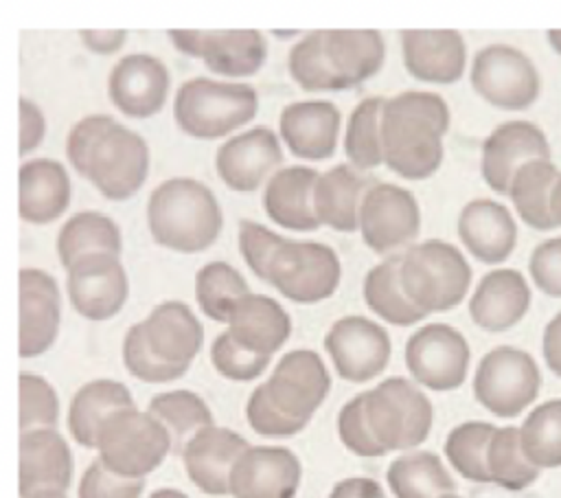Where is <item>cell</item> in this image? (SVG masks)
Instances as JSON below:
<instances>
[{"mask_svg":"<svg viewBox=\"0 0 561 498\" xmlns=\"http://www.w3.org/2000/svg\"><path fill=\"white\" fill-rule=\"evenodd\" d=\"M46 136V116L28 97H20V156L31 154Z\"/></svg>","mask_w":561,"mask_h":498,"instance_id":"cell-55","label":"cell"},{"mask_svg":"<svg viewBox=\"0 0 561 498\" xmlns=\"http://www.w3.org/2000/svg\"><path fill=\"white\" fill-rule=\"evenodd\" d=\"M421 233L416 195L392 182H373L359 206V235L375 254H394Z\"/></svg>","mask_w":561,"mask_h":498,"instance_id":"cell-11","label":"cell"},{"mask_svg":"<svg viewBox=\"0 0 561 498\" xmlns=\"http://www.w3.org/2000/svg\"><path fill=\"white\" fill-rule=\"evenodd\" d=\"M276 37H291V35H298V31H274Z\"/></svg>","mask_w":561,"mask_h":498,"instance_id":"cell-63","label":"cell"},{"mask_svg":"<svg viewBox=\"0 0 561 498\" xmlns=\"http://www.w3.org/2000/svg\"><path fill=\"white\" fill-rule=\"evenodd\" d=\"M324 349L346 382H368L383 373L390 362L392 342L388 331L359 314L337 318L324 333Z\"/></svg>","mask_w":561,"mask_h":498,"instance_id":"cell-15","label":"cell"},{"mask_svg":"<svg viewBox=\"0 0 561 498\" xmlns=\"http://www.w3.org/2000/svg\"><path fill=\"white\" fill-rule=\"evenodd\" d=\"M302 478L298 456L280 445H250L232 467V498H294Z\"/></svg>","mask_w":561,"mask_h":498,"instance_id":"cell-20","label":"cell"},{"mask_svg":"<svg viewBox=\"0 0 561 498\" xmlns=\"http://www.w3.org/2000/svg\"><path fill=\"white\" fill-rule=\"evenodd\" d=\"M72 197L66 167L53 158H33L20 167V217L44 226L59 219Z\"/></svg>","mask_w":561,"mask_h":498,"instance_id":"cell-31","label":"cell"},{"mask_svg":"<svg viewBox=\"0 0 561 498\" xmlns=\"http://www.w3.org/2000/svg\"><path fill=\"white\" fill-rule=\"evenodd\" d=\"M248 448V441L234 430L208 426L184 445V469L204 494L226 496L230 494L232 467Z\"/></svg>","mask_w":561,"mask_h":498,"instance_id":"cell-25","label":"cell"},{"mask_svg":"<svg viewBox=\"0 0 561 498\" xmlns=\"http://www.w3.org/2000/svg\"><path fill=\"white\" fill-rule=\"evenodd\" d=\"M471 88L493 107L519 112L530 107L541 92L535 61L511 44H489L473 55L469 70Z\"/></svg>","mask_w":561,"mask_h":498,"instance_id":"cell-9","label":"cell"},{"mask_svg":"<svg viewBox=\"0 0 561 498\" xmlns=\"http://www.w3.org/2000/svg\"><path fill=\"white\" fill-rule=\"evenodd\" d=\"M79 37L83 46L96 55H112L123 48L127 39L125 29H90V31H79Z\"/></svg>","mask_w":561,"mask_h":498,"instance_id":"cell-56","label":"cell"},{"mask_svg":"<svg viewBox=\"0 0 561 498\" xmlns=\"http://www.w3.org/2000/svg\"><path fill=\"white\" fill-rule=\"evenodd\" d=\"M327 29L305 33L287 55L291 79L307 92H337L346 90L344 81L333 70L324 50Z\"/></svg>","mask_w":561,"mask_h":498,"instance_id":"cell-41","label":"cell"},{"mask_svg":"<svg viewBox=\"0 0 561 498\" xmlns=\"http://www.w3.org/2000/svg\"><path fill=\"white\" fill-rule=\"evenodd\" d=\"M237 241H239V252L245 265L250 268V272H254L256 279L267 283L272 259L278 252V248L287 241V237L274 233L272 228L254 219H239Z\"/></svg>","mask_w":561,"mask_h":498,"instance_id":"cell-48","label":"cell"},{"mask_svg":"<svg viewBox=\"0 0 561 498\" xmlns=\"http://www.w3.org/2000/svg\"><path fill=\"white\" fill-rule=\"evenodd\" d=\"M171 77L162 59L149 53L121 57L107 75V97L129 118H151L169 97Z\"/></svg>","mask_w":561,"mask_h":498,"instance_id":"cell-19","label":"cell"},{"mask_svg":"<svg viewBox=\"0 0 561 498\" xmlns=\"http://www.w3.org/2000/svg\"><path fill=\"white\" fill-rule=\"evenodd\" d=\"M245 417H248L250 428L263 437H291V434H298L307 426L302 421H296V419L283 415L270 401L263 384L252 391L248 406H245Z\"/></svg>","mask_w":561,"mask_h":498,"instance_id":"cell-53","label":"cell"},{"mask_svg":"<svg viewBox=\"0 0 561 498\" xmlns=\"http://www.w3.org/2000/svg\"><path fill=\"white\" fill-rule=\"evenodd\" d=\"M123 237L118 224L99 211H79L70 215L57 233V254L68 270L77 259L92 252H110L121 257Z\"/></svg>","mask_w":561,"mask_h":498,"instance_id":"cell-37","label":"cell"},{"mask_svg":"<svg viewBox=\"0 0 561 498\" xmlns=\"http://www.w3.org/2000/svg\"><path fill=\"white\" fill-rule=\"evenodd\" d=\"M449 125L451 112L438 92L403 90L388 97L381 110L383 165L403 180L432 178L443 165Z\"/></svg>","mask_w":561,"mask_h":498,"instance_id":"cell-1","label":"cell"},{"mask_svg":"<svg viewBox=\"0 0 561 498\" xmlns=\"http://www.w3.org/2000/svg\"><path fill=\"white\" fill-rule=\"evenodd\" d=\"M386 99L364 97L351 112L344 132V154L355 169H377L383 165L381 110Z\"/></svg>","mask_w":561,"mask_h":498,"instance_id":"cell-40","label":"cell"},{"mask_svg":"<svg viewBox=\"0 0 561 498\" xmlns=\"http://www.w3.org/2000/svg\"><path fill=\"white\" fill-rule=\"evenodd\" d=\"M388 487L397 498H443L456 491V483L434 452H412L388 467Z\"/></svg>","mask_w":561,"mask_h":498,"instance_id":"cell-38","label":"cell"},{"mask_svg":"<svg viewBox=\"0 0 561 498\" xmlns=\"http://www.w3.org/2000/svg\"><path fill=\"white\" fill-rule=\"evenodd\" d=\"M210 360L219 375L234 380V382H250V380L259 377L270 364L267 355H256V353L243 349L241 344L234 342V338L228 331H224L215 338V342L210 347Z\"/></svg>","mask_w":561,"mask_h":498,"instance_id":"cell-49","label":"cell"},{"mask_svg":"<svg viewBox=\"0 0 561 498\" xmlns=\"http://www.w3.org/2000/svg\"><path fill=\"white\" fill-rule=\"evenodd\" d=\"M142 489L145 478L118 476L96 459L81 476L79 498H140Z\"/></svg>","mask_w":561,"mask_h":498,"instance_id":"cell-52","label":"cell"},{"mask_svg":"<svg viewBox=\"0 0 561 498\" xmlns=\"http://www.w3.org/2000/svg\"><path fill=\"white\" fill-rule=\"evenodd\" d=\"M123 362L134 377H138L140 382H149V384L173 382L188 371V369L173 366V364L164 362L162 358H158L151 351L140 322H134L123 338Z\"/></svg>","mask_w":561,"mask_h":498,"instance_id":"cell-46","label":"cell"},{"mask_svg":"<svg viewBox=\"0 0 561 498\" xmlns=\"http://www.w3.org/2000/svg\"><path fill=\"white\" fill-rule=\"evenodd\" d=\"M469 342L447 322H427L405 342V366L425 388L454 391L469 371Z\"/></svg>","mask_w":561,"mask_h":498,"instance_id":"cell-13","label":"cell"},{"mask_svg":"<svg viewBox=\"0 0 561 498\" xmlns=\"http://www.w3.org/2000/svg\"><path fill=\"white\" fill-rule=\"evenodd\" d=\"M167 37L180 53L228 79L252 77L267 59V42L256 29H178Z\"/></svg>","mask_w":561,"mask_h":498,"instance_id":"cell-10","label":"cell"},{"mask_svg":"<svg viewBox=\"0 0 561 498\" xmlns=\"http://www.w3.org/2000/svg\"><path fill=\"white\" fill-rule=\"evenodd\" d=\"M149 498H188L184 491L180 489H171V487H164V489H158L153 491Z\"/></svg>","mask_w":561,"mask_h":498,"instance_id":"cell-60","label":"cell"},{"mask_svg":"<svg viewBox=\"0 0 561 498\" xmlns=\"http://www.w3.org/2000/svg\"><path fill=\"white\" fill-rule=\"evenodd\" d=\"M263 388L283 415L309 423L331 388V377L316 351L294 349L278 360Z\"/></svg>","mask_w":561,"mask_h":498,"instance_id":"cell-16","label":"cell"},{"mask_svg":"<svg viewBox=\"0 0 561 498\" xmlns=\"http://www.w3.org/2000/svg\"><path fill=\"white\" fill-rule=\"evenodd\" d=\"M550 213H552V219L557 226H561V178L557 182V186L552 189V195H550Z\"/></svg>","mask_w":561,"mask_h":498,"instance_id":"cell-59","label":"cell"},{"mask_svg":"<svg viewBox=\"0 0 561 498\" xmlns=\"http://www.w3.org/2000/svg\"><path fill=\"white\" fill-rule=\"evenodd\" d=\"M283 147L278 132L256 125L232 134L215 151V169L221 182L237 193L256 191L283 165Z\"/></svg>","mask_w":561,"mask_h":498,"instance_id":"cell-17","label":"cell"},{"mask_svg":"<svg viewBox=\"0 0 561 498\" xmlns=\"http://www.w3.org/2000/svg\"><path fill=\"white\" fill-rule=\"evenodd\" d=\"M66 294L72 309L88 320L114 318L129 298L127 270L118 254L92 252L66 270Z\"/></svg>","mask_w":561,"mask_h":498,"instance_id":"cell-14","label":"cell"},{"mask_svg":"<svg viewBox=\"0 0 561 498\" xmlns=\"http://www.w3.org/2000/svg\"><path fill=\"white\" fill-rule=\"evenodd\" d=\"M31 498H66L64 491H44V494H35Z\"/></svg>","mask_w":561,"mask_h":498,"instance_id":"cell-62","label":"cell"},{"mask_svg":"<svg viewBox=\"0 0 561 498\" xmlns=\"http://www.w3.org/2000/svg\"><path fill=\"white\" fill-rule=\"evenodd\" d=\"M329 498H386V494L377 480L366 476H353L340 480L331 489Z\"/></svg>","mask_w":561,"mask_h":498,"instance_id":"cell-57","label":"cell"},{"mask_svg":"<svg viewBox=\"0 0 561 498\" xmlns=\"http://www.w3.org/2000/svg\"><path fill=\"white\" fill-rule=\"evenodd\" d=\"M456 230L469 254L486 265L506 261L517 244V224L513 213L491 197L469 200L458 213Z\"/></svg>","mask_w":561,"mask_h":498,"instance_id":"cell-24","label":"cell"},{"mask_svg":"<svg viewBox=\"0 0 561 498\" xmlns=\"http://www.w3.org/2000/svg\"><path fill=\"white\" fill-rule=\"evenodd\" d=\"M337 434L346 450L357 456H383L386 450L375 439L370 423L366 419L364 393L348 399L337 415Z\"/></svg>","mask_w":561,"mask_h":498,"instance_id":"cell-50","label":"cell"},{"mask_svg":"<svg viewBox=\"0 0 561 498\" xmlns=\"http://www.w3.org/2000/svg\"><path fill=\"white\" fill-rule=\"evenodd\" d=\"M546 37H548V42H550V48H552L554 53H559V55H561V29H552V31H548V33H546Z\"/></svg>","mask_w":561,"mask_h":498,"instance_id":"cell-61","label":"cell"},{"mask_svg":"<svg viewBox=\"0 0 561 498\" xmlns=\"http://www.w3.org/2000/svg\"><path fill=\"white\" fill-rule=\"evenodd\" d=\"M147 226L158 246L193 254L217 241L224 226V213L208 184L188 176H178L162 180L149 193Z\"/></svg>","mask_w":561,"mask_h":498,"instance_id":"cell-2","label":"cell"},{"mask_svg":"<svg viewBox=\"0 0 561 498\" xmlns=\"http://www.w3.org/2000/svg\"><path fill=\"white\" fill-rule=\"evenodd\" d=\"M324 50L346 90L373 79L386 61L383 35L375 29H327Z\"/></svg>","mask_w":561,"mask_h":498,"instance_id":"cell-33","label":"cell"},{"mask_svg":"<svg viewBox=\"0 0 561 498\" xmlns=\"http://www.w3.org/2000/svg\"><path fill=\"white\" fill-rule=\"evenodd\" d=\"M399 281L408 298L430 316L465 301L471 287V265L454 244L425 239L401 252Z\"/></svg>","mask_w":561,"mask_h":498,"instance_id":"cell-4","label":"cell"},{"mask_svg":"<svg viewBox=\"0 0 561 498\" xmlns=\"http://www.w3.org/2000/svg\"><path fill=\"white\" fill-rule=\"evenodd\" d=\"M399 37L403 66L414 79L449 86L465 75L467 44L460 31L408 29Z\"/></svg>","mask_w":561,"mask_h":498,"instance_id":"cell-23","label":"cell"},{"mask_svg":"<svg viewBox=\"0 0 561 498\" xmlns=\"http://www.w3.org/2000/svg\"><path fill=\"white\" fill-rule=\"evenodd\" d=\"M370 182L351 165L329 167L318 176L313 186V215L320 226L337 233L359 230V206Z\"/></svg>","mask_w":561,"mask_h":498,"instance_id":"cell-32","label":"cell"},{"mask_svg":"<svg viewBox=\"0 0 561 498\" xmlns=\"http://www.w3.org/2000/svg\"><path fill=\"white\" fill-rule=\"evenodd\" d=\"M259 94L245 81L193 77L180 83L173 99L178 127L193 138H224L256 116Z\"/></svg>","mask_w":561,"mask_h":498,"instance_id":"cell-3","label":"cell"},{"mask_svg":"<svg viewBox=\"0 0 561 498\" xmlns=\"http://www.w3.org/2000/svg\"><path fill=\"white\" fill-rule=\"evenodd\" d=\"M399 265L401 252L388 254L377 265H373L362 281V298L381 320L397 327H408L421 322L427 314L419 309L403 292L399 281Z\"/></svg>","mask_w":561,"mask_h":498,"instance_id":"cell-36","label":"cell"},{"mask_svg":"<svg viewBox=\"0 0 561 498\" xmlns=\"http://www.w3.org/2000/svg\"><path fill=\"white\" fill-rule=\"evenodd\" d=\"M550 143L539 125L524 118L504 121L482 143L480 173L493 193L508 195L515 171L530 160L550 158Z\"/></svg>","mask_w":561,"mask_h":498,"instance_id":"cell-18","label":"cell"},{"mask_svg":"<svg viewBox=\"0 0 561 498\" xmlns=\"http://www.w3.org/2000/svg\"><path fill=\"white\" fill-rule=\"evenodd\" d=\"M248 292L245 276L228 261H208L195 272V301L215 322H226L232 303Z\"/></svg>","mask_w":561,"mask_h":498,"instance_id":"cell-43","label":"cell"},{"mask_svg":"<svg viewBox=\"0 0 561 498\" xmlns=\"http://www.w3.org/2000/svg\"><path fill=\"white\" fill-rule=\"evenodd\" d=\"M228 333L243 349L272 358L291 333V318L285 307L265 294L248 292L228 312Z\"/></svg>","mask_w":561,"mask_h":498,"instance_id":"cell-28","label":"cell"},{"mask_svg":"<svg viewBox=\"0 0 561 498\" xmlns=\"http://www.w3.org/2000/svg\"><path fill=\"white\" fill-rule=\"evenodd\" d=\"M342 112L333 101H291L280 110L278 136L285 147L302 160H327L337 149Z\"/></svg>","mask_w":561,"mask_h":498,"instance_id":"cell-21","label":"cell"},{"mask_svg":"<svg viewBox=\"0 0 561 498\" xmlns=\"http://www.w3.org/2000/svg\"><path fill=\"white\" fill-rule=\"evenodd\" d=\"M541 373L535 358L517 347L500 344L482 355L473 375V395L495 417H517L539 395Z\"/></svg>","mask_w":561,"mask_h":498,"instance_id":"cell-7","label":"cell"},{"mask_svg":"<svg viewBox=\"0 0 561 498\" xmlns=\"http://www.w3.org/2000/svg\"><path fill=\"white\" fill-rule=\"evenodd\" d=\"M59 417V399L55 388L33 373L20 375V430L33 432L55 428Z\"/></svg>","mask_w":561,"mask_h":498,"instance_id":"cell-47","label":"cell"},{"mask_svg":"<svg viewBox=\"0 0 561 498\" xmlns=\"http://www.w3.org/2000/svg\"><path fill=\"white\" fill-rule=\"evenodd\" d=\"M318 171L305 165L280 167L263 189L265 215L294 233H311L320 228L313 215V186Z\"/></svg>","mask_w":561,"mask_h":498,"instance_id":"cell-30","label":"cell"},{"mask_svg":"<svg viewBox=\"0 0 561 498\" xmlns=\"http://www.w3.org/2000/svg\"><path fill=\"white\" fill-rule=\"evenodd\" d=\"M366 419L386 452L421 445L432 430V401L405 377H386L364 393Z\"/></svg>","mask_w":561,"mask_h":498,"instance_id":"cell-6","label":"cell"},{"mask_svg":"<svg viewBox=\"0 0 561 498\" xmlns=\"http://www.w3.org/2000/svg\"><path fill=\"white\" fill-rule=\"evenodd\" d=\"M561 178L559 167L552 162V158L530 160L522 165L508 189V197L519 215V219L535 228V230H552L557 228L552 213H550V195Z\"/></svg>","mask_w":561,"mask_h":498,"instance_id":"cell-35","label":"cell"},{"mask_svg":"<svg viewBox=\"0 0 561 498\" xmlns=\"http://www.w3.org/2000/svg\"><path fill=\"white\" fill-rule=\"evenodd\" d=\"M522 448L533 465L561 467V399L535 406L519 428Z\"/></svg>","mask_w":561,"mask_h":498,"instance_id":"cell-45","label":"cell"},{"mask_svg":"<svg viewBox=\"0 0 561 498\" xmlns=\"http://www.w3.org/2000/svg\"><path fill=\"white\" fill-rule=\"evenodd\" d=\"M99 461L114 474L125 478H145L162 465L173 450L171 434L151 415L136 406L114 412L101 428Z\"/></svg>","mask_w":561,"mask_h":498,"instance_id":"cell-5","label":"cell"},{"mask_svg":"<svg viewBox=\"0 0 561 498\" xmlns=\"http://www.w3.org/2000/svg\"><path fill=\"white\" fill-rule=\"evenodd\" d=\"M149 160L147 140L138 132L116 123L94 147L85 178L105 200L125 202L145 184Z\"/></svg>","mask_w":561,"mask_h":498,"instance_id":"cell-12","label":"cell"},{"mask_svg":"<svg viewBox=\"0 0 561 498\" xmlns=\"http://www.w3.org/2000/svg\"><path fill=\"white\" fill-rule=\"evenodd\" d=\"M147 412H151L171 434L173 450L182 452L184 445L204 428L215 426L213 412L206 401L193 391H167L151 397Z\"/></svg>","mask_w":561,"mask_h":498,"instance_id":"cell-39","label":"cell"},{"mask_svg":"<svg viewBox=\"0 0 561 498\" xmlns=\"http://www.w3.org/2000/svg\"><path fill=\"white\" fill-rule=\"evenodd\" d=\"M541 349H543V360L548 364V369L561 377V312H557L546 329H543V342H541Z\"/></svg>","mask_w":561,"mask_h":498,"instance_id":"cell-58","label":"cell"},{"mask_svg":"<svg viewBox=\"0 0 561 498\" xmlns=\"http://www.w3.org/2000/svg\"><path fill=\"white\" fill-rule=\"evenodd\" d=\"M486 467L491 483L511 491L526 489L539 478V467L526 456L519 428L515 426L495 430L486 450Z\"/></svg>","mask_w":561,"mask_h":498,"instance_id":"cell-42","label":"cell"},{"mask_svg":"<svg viewBox=\"0 0 561 498\" xmlns=\"http://www.w3.org/2000/svg\"><path fill=\"white\" fill-rule=\"evenodd\" d=\"M134 408V397L123 382L92 380L83 384L68 408V430L83 448H96L103 423L118 410Z\"/></svg>","mask_w":561,"mask_h":498,"instance_id":"cell-34","label":"cell"},{"mask_svg":"<svg viewBox=\"0 0 561 498\" xmlns=\"http://www.w3.org/2000/svg\"><path fill=\"white\" fill-rule=\"evenodd\" d=\"M530 298V285L519 270L495 268L478 281L469 298V316L480 329L500 333L526 316Z\"/></svg>","mask_w":561,"mask_h":498,"instance_id":"cell-26","label":"cell"},{"mask_svg":"<svg viewBox=\"0 0 561 498\" xmlns=\"http://www.w3.org/2000/svg\"><path fill=\"white\" fill-rule=\"evenodd\" d=\"M72 452L55 428L24 432L20 437V496L64 491L72 478Z\"/></svg>","mask_w":561,"mask_h":498,"instance_id":"cell-27","label":"cell"},{"mask_svg":"<svg viewBox=\"0 0 561 498\" xmlns=\"http://www.w3.org/2000/svg\"><path fill=\"white\" fill-rule=\"evenodd\" d=\"M528 274L537 290L561 298V235L537 244L528 257Z\"/></svg>","mask_w":561,"mask_h":498,"instance_id":"cell-54","label":"cell"},{"mask_svg":"<svg viewBox=\"0 0 561 498\" xmlns=\"http://www.w3.org/2000/svg\"><path fill=\"white\" fill-rule=\"evenodd\" d=\"M342 281L337 252L322 241L287 239L272 259L267 283L285 298L313 305L331 298Z\"/></svg>","mask_w":561,"mask_h":498,"instance_id":"cell-8","label":"cell"},{"mask_svg":"<svg viewBox=\"0 0 561 498\" xmlns=\"http://www.w3.org/2000/svg\"><path fill=\"white\" fill-rule=\"evenodd\" d=\"M140 325L151 351L173 366L188 369L204 344V327L184 301L158 303Z\"/></svg>","mask_w":561,"mask_h":498,"instance_id":"cell-29","label":"cell"},{"mask_svg":"<svg viewBox=\"0 0 561 498\" xmlns=\"http://www.w3.org/2000/svg\"><path fill=\"white\" fill-rule=\"evenodd\" d=\"M61 292L53 274L39 268L20 270V355L46 353L59 333Z\"/></svg>","mask_w":561,"mask_h":498,"instance_id":"cell-22","label":"cell"},{"mask_svg":"<svg viewBox=\"0 0 561 498\" xmlns=\"http://www.w3.org/2000/svg\"><path fill=\"white\" fill-rule=\"evenodd\" d=\"M443 498H460V496H456V494H447V496H443Z\"/></svg>","mask_w":561,"mask_h":498,"instance_id":"cell-64","label":"cell"},{"mask_svg":"<svg viewBox=\"0 0 561 498\" xmlns=\"http://www.w3.org/2000/svg\"><path fill=\"white\" fill-rule=\"evenodd\" d=\"M116 123L118 121L110 114H88L70 127V132L66 134V158L79 176H88V165L94 147L99 145L103 134Z\"/></svg>","mask_w":561,"mask_h":498,"instance_id":"cell-51","label":"cell"},{"mask_svg":"<svg viewBox=\"0 0 561 498\" xmlns=\"http://www.w3.org/2000/svg\"><path fill=\"white\" fill-rule=\"evenodd\" d=\"M495 430L497 428L486 421H465L449 430L445 439V456L451 467L467 480L491 483L486 450Z\"/></svg>","mask_w":561,"mask_h":498,"instance_id":"cell-44","label":"cell"}]
</instances>
